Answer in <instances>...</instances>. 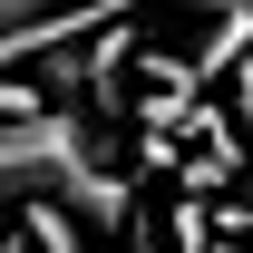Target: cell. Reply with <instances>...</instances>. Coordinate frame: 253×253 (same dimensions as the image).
Returning a JSON list of instances; mask_svg holds the SVG:
<instances>
[{"instance_id": "obj_1", "label": "cell", "mask_w": 253, "mask_h": 253, "mask_svg": "<svg viewBox=\"0 0 253 253\" xmlns=\"http://www.w3.org/2000/svg\"><path fill=\"white\" fill-rule=\"evenodd\" d=\"M0 205H59L88 244H117L126 234V185L97 166V126L78 107L0 117Z\"/></svg>"}, {"instance_id": "obj_2", "label": "cell", "mask_w": 253, "mask_h": 253, "mask_svg": "<svg viewBox=\"0 0 253 253\" xmlns=\"http://www.w3.org/2000/svg\"><path fill=\"white\" fill-rule=\"evenodd\" d=\"M20 244H30V253H97L88 234L59 214V205H30V234H20Z\"/></svg>"}, {"instance_id": "obj_3", "label": "cell", "mask_w": 253, "mask_h": 253, "mask_svg": "<svg viewBox=\"0 0 253 253\" xmlns=\"http://www.w3.org/2000/svg\"><path fill=\"white\" fill-rule=\"evenodd\" d=\"M234 117H244V146H253V49L234 59Z\"/></svg>"}, {"instance_id": "obj_4", "label": "cell", "mask_w": 253, "mask_h": 253, "mask_svg": "<svg viewBox=\"0 0 253 253\" xmlns=\"http://www.w3.org/2000/svg\"><path fill=\"white\" fill-rule=\"evenodd\" d=\"M49 10H68V0H0V30H20V20H49Z\"/></svg>"}, {"instance_id": "obj_5", "label": "cell", "mask_w": 253, "mask_h": 253, "mask_svg": "<svg viewBox=\"0 0 253 253\" xmlns=\"http://www.w3.org/2000/svg\"><path fill=\"white\" fill-rule=\"evenodd\" d=\"M0 253H30V244H0Z\"/></svg>"}]
</instances>
